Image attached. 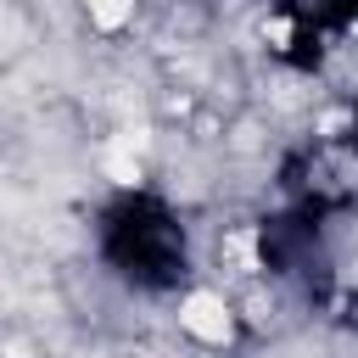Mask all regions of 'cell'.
Wrapping results in <instances>:
<instances>
[{"label": "cell", "instance_id": "obj_1", "mask_svg": "<svg viewBox=\"0 0 358 358\" xmlns=\"http://www.w3.org/2000/svg\"><path fill=\"white\" fill-rule=\"evenodd\" d=\"M179 324H185L196 341L224 347V341L235 336V308H229L218 291H190V296L179 302Z\"/></svg>", "mask_w": 358, "mask_h": 358}, {"label": "cell", "instance_id": "obj_2", "mask_svg": "<svg viewBox=\"0 0 358 358\" xmlns=\"http://www.w3.org/2000/svg\"><path fill=\"white\" fill-rule=\"evenodd\" d=\"M90 6V22L95 28H123L134 17V0H84Z\"/></svg>", "mask_w": 358, "mask_h": 358}, {"label": "cell", "instance_id": "obj_3", "mask_svg": "<svg viewBox=\"0 0 358 358\" xmlns=\"http://www.w3.org/2000/svg\"><path fill=\"white\" fill-rule=\"evenodd\" d=\"M106 173H112V185H140V157H129V151H106Z\"/></svg>", "mask_w": 358, "mask_h": 358}]
</instances>
